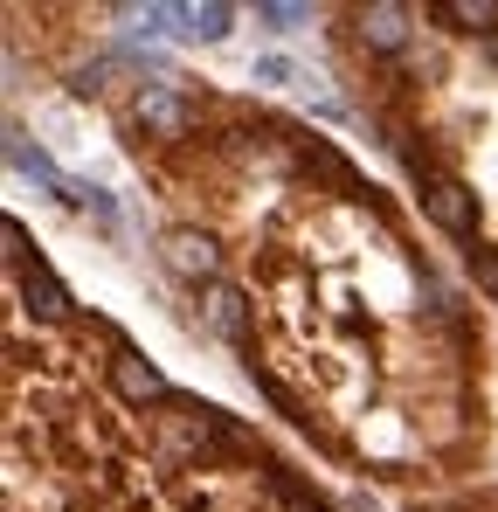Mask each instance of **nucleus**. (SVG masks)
Listing matches in <instances>:
<instances>
[{
    "mask_svg": "<svg viewBox=\"0 0 498 512\" xmlns=\"http://www.w3.org/2000/svg\"><path fill=\"white\" fill-rule=\"evenodd\" d=\"M402 21H409V7L374 0V7H360V42H374V49H388V56H395V49L409 42V28H402Z\"/></svg>",
    "mask_w": 498,
    "mask_h": 512,
    "instance_id": "6e6552de",
    "label": "nucleus"
},
{
    "mask_svg": "<svg viewBox=\"0 0 498 512\" xmlns=\"http://www.w3.org/2000/svg\"><path fill=\"white\" fill-rule=\"evenodd\" d=\"M436 14L457 21V28H471V35H492L498 28V0H443Z\"/></svg>",
    "mask_w": 498,
    "mask_h": 512,
    "instance_id": "9d476101",
    "label": "nucleus"
},
{
    "mask_svg": "<svg viewBox=\"0 0 498 512\" xmlns=\"http://www.w3.org/2000/svg\"><path fill=\"white\" fill-rule=\"evenodd\" d=\"M166 263H173L180 277H194V284H215V243L194 236V229H173V236H166Z\"/></svg>",
    "mask_w": 498,
    "mask_h": 512,
    "instance_id": "423d86ee",
    "label": "nucleus"
},
{
    "mask_svg": "<svg viewBox=\"0 0 498 512\" xmlns=\"http://www.w3.org/2000/svg\"><path fill=\"white\" fill-rule=\"evenodd\" d=\"M111 388H118L125 402H139V409H166V402H173L166 374L146 360V353H132V346H118V353H111Z\"/></svg>",
    "mask_w": 498,
    "mask_h": 512,
    "instance_id": "7ed1b4c3",
    "label": "nucleus"
},
{
    "mask_svg": "<svg viewBox=\"0 0 498 512\" xmlns=\"http://www.w3.org/2000/svg\"><path fill=\"white\" fill-rule=\"evenodd\" d=\"M153 436H160L166 457H180V464H208L215 450H222V436H236V429L222 423L215 409H194V402H166L160 416H153Z\"/></svg>",
    "mask_w": 498,
    "mask_h": 512,
    "instance_id": "f257e3e1",
    "label": "nucleus"
},
{
    "mask_svg": "<svg viewBox=\"0 0 498 512\" xmlns=\"http://www.w3.org/2000/svg\"><path fill=\"white\" fill-rule=\"evenodd\" d=\"M471 263H478V284L498 298V250H485V243H478V250H471Z\"/></svg>",
    "mask_w": 498,
    "mask_h": 512,
    "instance_id": "ddd939ff",
    "label": "nucleus"
},
{
    "mask_svg": "<svg viewBox=\"0 0 498 512\" xmlns=\"http://www.w3.org/2000/svg\"><path fill=\"white\" fill-rule=\"evenodd\" d=\"M132 125L139 132H153V139H187V125H194V111H187V97L166 84H146L132 97Z\"/></svg>",
    "mask_w": 498,
    "mask_h": 512,
    "instance_id": "20e7f679",
    "label": "nucleus"
},
{
    "mask_svg": "<svg viewBox=\"0 0 498 512\" xmlns=\"http://www.w3.org/2000/svg\"><path fill=\"white\" fill-rule=\"evenodd\" d=\"M256 84H270V90L298 84V63H291V56H256Z\"/></svg>",
    "mask_w": 498,
    "mask_h": 512,
    "instance_id": "f8f14e48",
    "label": "nucleus"
},
{
    "mask_svg": "<svg viewBox=\"0 0 498 512\" xmlns=\"http://www.w3.org/2000/svg\"><path fill=\"white\" fill-rule=\"evenodd\" d=\"M312 512H319V506H312Z\"/></svg>",
    "mask_w": 498,
    "mask_h": 512,
    "instance_id": "2eb2a0df",
    "label": "nucleus"
},
{
    "mask_svg": "<svg viewBox=\"0 0 498 512\" xmlns=\"http://www.w3.org/2000/svg\"><path fill=\"white\" fill-rule=\"evenodd\" d=\"M229 7L222 0H194V7H180V42H222L229 35Z\"/></svg>",
    "mask_w": 498,
    "mask_h": 512,
    "instance_id": "1a4fd4ad",
    "label": "nucleus"
},
{
    "mask_svg": "<svg viewBox=\"0 0 498 512\" xmlns=\"http://www.w3.org/2000/svg\"><path fill=\"white\" fill-rule=\"evenodd\" d=\"M256 21H263L270 35H298V28L312 21V7H284V0H256Z\"/></svg>",
    "mask_w": 498,
    "mask_h": 512,
    "instance_id": "9b49d317",
    "label": "nucleus"
},
{
    "mask_svg": "<svg viewBox=\"0 0 498 512\" xmlns=\"http://www.w3.org/2000/svg\"><path fill=\"white\" fill-rule=\"evenodd\" d=\"M14 284H21V298H28L42 319H70V291L56 284V270H49V263H35V256H28V263L14 270Z\"/></svg>",
    "mask_w": 498,
    "mask_h": 512,
    "instance_id": "39448f33",
    "label": "nucleus"
},
{
    "mask_svg": "<svg viewBox=\"0 0 498 512\" xmlns=\"http://www.w3.org/2000/svg\"><path fill=\"white\" fill-rule=\"evenodd\" d=\"M201 305H208V326H215V333H222L229 346H243V340H249L243 291H229V284H208V291H201Z\"/></svg>",
    "mask_w": 498,
    "mask_h": 512,
    "instance_id": "0eeeda50",
    "label": "nucleus"
},
{
    "mask_svg": "<svg viewBox=\"0 0 498 512\" xmlns=\"http://www.w3.org/2000/svg\"><path fill=\"white\" fill-rule=\"evenodd\" d=\"M492 63H498V49H492Z\"/></svg>",
    "mask_w": 498,
    "mask_h": 512,
    "instance_id": "4468645a",
    "label": "nucleus"
},
{
    "mask_svg": "<svg viewBox=\"0 0 498 512\" xmlns=\"http://www.w3.org/2000/svg\"><path fill=\"white\" fill-rule=\"evenodd\" d=\"M415 173H422V208L436 215V229H450L457 243H478V201H471V187L450 167H436V160H422Z\"/></svg>",
    "mask_w": 498,
    "mask_h": 512,
    "instance_id": "f03ea898",
    "label": "nucleus"
}]
</instances>
